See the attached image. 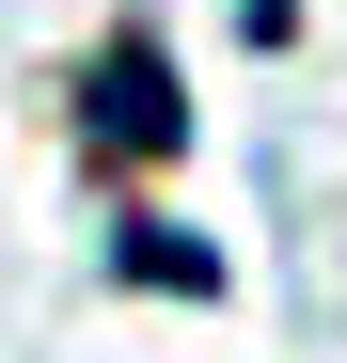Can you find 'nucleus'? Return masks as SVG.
<instances>
[{"label":"nucleus","mask_w":347,"mask_h":363,"mask_svg":"<svg viewBox=\"0 0 347 363\" xmlns=\"http://www.w3.org/2000/svg\"><path fill=\"white\" fill-rule=\"evenodd\" d=\"M79 127H95L110 158H174V143H190L174 64H158V48H110V64H95V95H79Z\"/></svg>","instance_id":"nucleus-1"}]
</instances>
